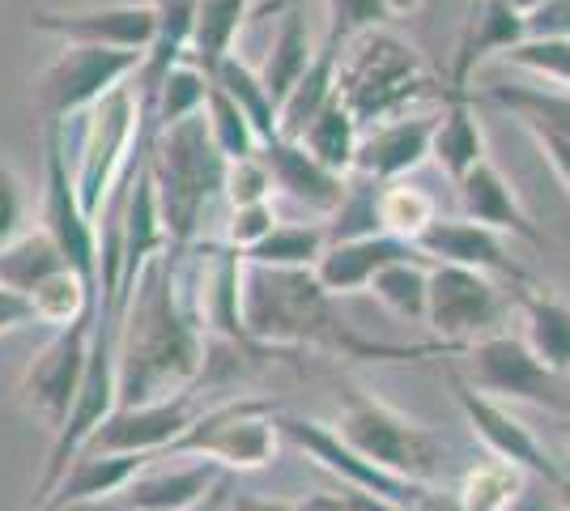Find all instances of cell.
Returning a JSON list of instances; mask_svg holds the SVG:
<instances>
[{
  "instance_id": "cell-1",
  "label": "cell",
  "mask_w": 570,
  "mask_h": 511,
  "mask_svg": "<svg viewBox=\"0 0 570 511\" xmlns=\"http://www.w3.org/2000/svg\"><path fill=\"white\" fill-rule=\"evenodd\" d=\"M163 252L141 268L124 298L116 324V384L119 405H154L191 392L205 371V324L196 316L188 286Z\"/></svg>"
},
{
  "instance_id": "cell-2",
  "label": "cell",
  "mask_w": 570,
  "mask_h": 511,
  "mask_svg": "<svg viewBox=\"0 0 570 511\" xmlns=\"http://www.w3.org/2000/svg\"><path fill=\"white\" fill-rule=\"evenodd\" d=\"M243 337L273 350H324L336 358L387 363V358H426L439 345H387L357 333L336 312V298L311 268H256L243 265Z\"/></svg>"
},
{
  "instance_id": "cell-3",
  "label": "cell",
  "mask_w": 570,
  "mask_h": 511,
  "mask_svg": "<svg viewBox=\"0 0 570 511\" xmlns=\"http://www.w3.org/2000/svg\"><path fill=\"white\" fill-rule=\"evenodd\" d=\"M145 167L154 179V196L163 209L170 247L188 252L200 222H205V209L214 205V196L222 193V179H226V158L209 137L205 111L170 124V128H158L149 149H145Z\"/></svg>"
},
{
  "instance_id": "cell-4",
  "label": "cell",
  "mask_w": 570,
  "mask_h": 511,
  "mask_svg": "<svg viewBox=\"0 0 570 511\" xmlns=\"http://www.w3.org/2000/svg\"><path fill=\"white\" fill-rule=\"evenodd\" d=\"M426 95H434V73L409 39L392 30H366L350 39V51L336 69V98L362 128L409 116V107Z\"/></svg>"
},
{
  "instance_id": "cell-5",
  "label": "cell",
  "mask_w": 570,
  "mask_h": 511,
  "mask_svg": "<svg viewBox=\"0 0 570 511\" xmlns=\"http://www.w3.org/2000/svg\"><path fill=\"white\" fill-rule=\"evenodd\" d=\"M137 158H145V111L137 86H119L95 102L81 116V141H77V163H72V188L95 222L107 214L111 193L132 175Z\"/></svg>"
},
{
  "instance_id": "cell-6",
  "label": "cell",
  "mask_w": 570,
  "mask_h": 511,
  "mask_svg": "<svg viewBox=\"0 0 570 511\" xmlns=\"http://www.w3.org/2000/svg\"><path fill=\"white\" fill-rule=\"evenodd\" d=\"M333 431L354 448L362 461H371L375 469L404 478L413 487H430L439 464H443V443L426 422L401 414V410L383 405L375 396H366V392L345 396Z\"/></svg>"
},
{
  "instance_id": "cell-7",
  "label": "cell",
  "mask_w": 570,
  "mask_h": 511,
  "mask_svg": "<svg viewBox=\"0 0 570 511\" xmlns=\"http://www.w3.org/2000/svg\"><path fill=\"white\" fill-rule=\"evenodd\" d=\"M282 452V431L268 401H226L217 410L196 414L188 435L170 448V456H196V461L217 464L222 473H256L268 469Z\"/></svg>"
},
{
  "instance_id": "cell-8",
  "label": "cell",
  "mask_w": 570,
  "mask_h": 511,
  "mask_svg": "<svg viewBox=\"0 0 570 511\" xmlns=\"http://www.w3.org/2000/svg\"><path fill=\"white\" fill-rule=\"evenodd\" d=\"M141 60L145 56H137V51L65 43L60 56L35 77V90H30L35 111L43 116L48 128H65V120L86 116L95 102H102L111 90H119L128 77H137Z\"/></svg>"
},
{
  "instance_id": "cell-9",
  "label": "cell",
  "mask_w": 570,
  "mask_h": 511,
  "mask_svg": "<svg viewBox=\"0 0 570 511\" xmlns=\"http://www.w3.org/2000/svg\"><path fill=\"white\" fill-rule=\"evenodd\" d=\"M90 341H95V316L77 320L69 328H56L39 354L26 363L22 380H18V405L30 422H39L51 439L60 435L65 417H69L81 375L90 363Z\"/></svg>"
},
{
  "instance_id": "cell-10",
  "label": "cell",
  "mask_w": 570,
  "mask_h": 511,
  "mask_svg": "<svg viewBox=\"0 0 570 511\" xmlns=\"http://www.w3.org/2000/svg\"><path fill=\"white\" fill-rule=\"evenodd\" d=\"M469 354V384L502 405H537L553 414H570V392L562 375L537 363V354L511 333H490V337L464 345Z\"/></svg>"
},
{
  "instance_id": "cell-11",
  "label": "cell",
  "mask_w": 570,
  "mask_h": 511,
  "mask_svg": "<svg viewBox=\"0 0 570 511\" xmlns=\"http://www.w3.org/2000/svg\"><path fill=\"white\" fill-rule=\"evenodd\" d=\"M502 316H507V294L499 277L460 265H430L426 328L443 350H460L499 333Z\"/></svg>"
},
{
  "instance_id": "cell-12",
  "label": "cell",
  "mask_w": 570,
  "mask_h": 511,
  "mask_svg": "<svg viewBox=\"0 0 570 511\" xmlns=\"http://www.w3.org/2000/svg\"><path fill=\"white\" fill-rule=\"evenodd\" d=\"M48 239L60 247L65 265L98 291V261H102V247H98V226L86 218L77 188H72V170L65 158V137L60 128H48V154H43V222Z\"/></svg>"
},
{
  "instance_id": "cell-13",
  "label": "cell",
  "mask_w": 570,
  "mask_h": 511,
  "mask_svg": "<svg viewBox=\"0 0 570 511\" xmlns=\"http://www.w3.org/2000/svg\"><path fill=\"white\" fill-rule=\"evenodd\" d=\"M277 431H282V443H294L298 452H307V461L336 473L350 490L383 494V499H392V503H404L409 511L426 494V487H413V482L392 478V473L375 469L371 461H362L328 422H315V417H298V414H277Z\"/></svg>"
},
{
  "instance_id": "cell-14",
  "label": "cell",
  "mask_w": 570,
  "mask_h": 511,
  "mask_svg": "<svg viewBox=\"0 0 570 511\" xmlns=\"http://www.w3.org/2000/svg\"><path fill=\"white\" fill-rule=\"evenodd\" d=\"M196 414L200 410H196L191 392L170 396V401H154V405H116V414L98 426L81 452H98V456H167L170 448L188 435Z\"/></svg>"
},
{
  "instance_id": "cell-15",
  "label": "cell",
  "mask_w": 570,
  "mask_h": 511,
  "mask_svg": "<svg viewBox=\"0 0 570 511\" xmlns=\"http://www.w3.org/2000/svg\"><path fill=\"white\" fill-rule=\"evenodd\" d=\"M30 26L56 35L65 43L81 48H111V51H145L154 48L158 35V13L149 0H128V4H95V9H65V13H30Z\"/></svg>"
},
{
  "instance_id": "cell-16",
  "label": "cell",
  "mask_w": 570,
  "mask_h": 511,
  "mask_svg": "<svg viewBox=\"0 0 570 511\" xmlns=\"http://www.w3.org/2000/svg\"><path fill=\"white\" fill-rule=\"evenodd\" d=\"M452 389H455V405H460V414L469 417L473 435L485 443V452H490V456H499V461H507V464H520L523 473L546 478L549 487L562 478V469L549 461L546 443L532 435V426H528L511 405H502V401H494V396L476 392L464 375H452Z\"/></svg>"
},
{
  "instance_id": "cell-17",
  "label": "cell",
  "mask_w": 570,
  "mask_h": 511,
  "mask_svg": "<svg viewBox=\"0 0 570 511\" xmlns=\"http://www.w3.org/2000/svg\"><path fill=\"white\" fill-rule=\"evenodd\" d=\"M413 247L426 256L430 265L476 268L485 277H507L515 286H532V277L523 273V265L515 261V252L507 247V239H502L499 230L476 226L469 218H434L426 226V235Z\"/></svg>"
},
{
  "instance_id": "cell-18",
  "label": "cell",
  "mask_w": 570,
  "mask_h": 511,
  "mask_svg": "<svg viewBox=\"0 0 570 511\" xmlns=\"http://www.w3.org/2000/svg\"><path fill=\"white\" fill-rule=\"evenodd\" d=\"M434 124L439 116H396L362 132L357 141L354 170L375 179V184H396L409 170H417L430 158L434 141Z\"/></svg>"
},
{
  "instance_id": "cell-19",
  "label": "cell",
  "mask_w": 570,
  "mask_h": 511,
  "mask_svg": "<svg viewBox=\"0 0 570 511\" xmlns=\"http://www.w3.org/2000/svg\"><path fill=\"white\" fill-rule=\"evenodd\" d=\"M455 196H460L464 218L476 222V226H490V230H499V235H515L523 244L546 247V235L537 230V222L528 218V209L520 205V193L511 188V179H507L490 158L455 184Z\"/></svg>"
},
{
  "instance_id": "cell-20",
  "label": "cell",
  "mask_w": 570,
  "mask_h": 511,
  "mask_svg": "<svg viewBox=\"0 0 570 511\" xmlns=\"http://www.w3.org/2000/svg\"><path fill=\"white\" fill-rule=\"evenodd\" d=\"M409 256H422V252L413 244H404V239H392V235H371V239L328 244L311 273H315V282L333 294V298H345V294L366 291L380 268L409 261Z\"/></svg>"
},
{
  "instance_id": "cell-21",
  "label": "cell",
  "mask_w": 570,
  "mask_h": 511,
  "mask_svg": "<svg viewBox=\"0 0 570 511\" xmlns=\"http://www.w3.org/2000/svg\"><path fill=\"white\" fill-rule=\"evenodd\" d=\"M528 30H523V13L511 9L507 0H476L469 22L460 30V48H455V65H452V86L448 95H469V81H473L476 65L485 56H507V51L523 43Z\"/></svg>"
},
{
  "instance_id": "cell-22",
  "label": "cell",
  "mask_w": 570,
  "mask_h": 511,
  "mask_svg": "<svg viewBox=\"0 0 570 511\" xmlns=\"http://www.w3.org/2000/svg\"><path fill=\"white\" fill-rule=\"evenodd\" d=\"M261 158L273 175V188L289 193L315 214H336V205L345 196V175L320 167L298 141H285V137H273L268 146H261Z\"/></svg>"
},
{
  "instance_id": "cell-23",
  "label": "cell",
  "mask_w": 570,
  "mask_h": 511,
  "mask_svg": "<svg viewBox=\"0 0 570 511\" xmlns=\"http://www.w3.org/2000/svg\"><path fill=\"white\" fill-rule=\"evenodd\" d=\"M158 456H98V452H77L69 469L60 473V482L35 511H60L72 503H95V499H116L128 490V482L141 473L145 464Z\"/></svg>"
},
{
  "instance_id": "cell-24",
  "label": "cell",
  "mask_w": 570,
  "mask_h": 511,
  "mask_svg": "<svg viewBox=\"0 0 570 511\" xmlns=\"http://www.w3.org/2000/svg\"><path fill=\"white\" fill-rule=\"evenodd\" d=\"M217 482H222V469L209 461H191V464H179V469L145 464L141 473L128 482V490L116 494V499L128 511H188Z\"/></svg>"
},
{
  "instance_id": "cell-25",
  "label": "cell",
  "mask_w": 570,
  "mask_h": 511,
  "mask_svg": "<svg viewBox=\"0 0 570 511\" xmlns=\"http://www.w3.org/2000/svg\"><path fill=\"white\" fill-rule=\"evenodd\" d=\"M515 307L523 316V345L553 375H570V303L549 286H515Z\"/></svg>"
},
{
  "instance_id": "cell-26",
  "label": "cell",
  "mask_w": 570,
  "mask_h": 511,
  "mask_svg": "<svg viewBox=\"0 0 570 511\" xmlns=\"http://www.w3.org/2000/svg\"><path fill=\"white\" fill-rule=\"evenodd\" d=\"M430 158L443 167V175H448L452 184H460L469 170L485 163V128L476 120L469 95H448L443 116L434 124Z\"/></svg>"
},
{
  "instance_id": "cell-27",
  "label": "cell",
  "mask_w": 570,
  "mask_h": 511,
  "mask_svg": "<svg viewBox=\"0 0 570 511\" xmlns=\"http://www.w3.org/2000/svg\"><path fill=\"white\" fill-rule=\"evenodd\" d=\"M341 51L345 43L336 39H324V48L311 56L307 73L298 77V86L285 95L282 111H277V137L285 141H298L303 128H307L328 102L336 98V69H341Z\"/></svg>"
},
{
  "instance_id": "cell-28",
  "label": "cell",
  "mask_w": 570,
  "mask_h": 511,
  "mask_svg": "<svg viewBox=\"0 0 570 511\" xmlns=\"http://www.w3.org/2000/svg\"><path fill=\"white\" fill-rule=\"evenodd\" d=\"M490 102L502 107V111H511L532 137H558V141H570V90L499 81V86H490Z\"/></svg>"
},
{
  "instance_id": "cell-29",
  "label": "cell",
  "mask_w": 570,
  "mask_h": 511,
  "mask_svg": "<svg viewBox=\"0 0 570 511\" xmlns=\"http://www.w3.org/2000/svg\"><path fill=\"white\" fill-rule=\"evenodd\" d=\"M256 0H196V22H191V43L188 60L200 65L205 73H214L222 56L235 51L238 26L247 22Z\"/></svg>"
},
{
  "instance_id": "cell-30",
  "label": "cell",
  "mask_w": 570,
  "mask_h": 511,
  "mask_svg": "<svg viewBox=\"0 0 570 511\" xmlns=\"http://www.w3.org/2000/svg\"><path fill=\"white\" fill-rule=\"evenodd\" d=\"M205 98H209V73L200 65H191V60H179L163 77V86L154 90V102L145 111V149H149L158 128H170V124L188 120V116H200Z\"/></svg>"
},
{
  "instance_id": "cell-31",
  "label": "cell",
  "mask_w": 570,
  "mask_h": 511,
  "mask_svg": "<svg viewBox=\"0 0 570 511\" xmlns=\"http://www.w3.org/2000/svg\"><path fill=\"white\" fill-rule=\"evenodd\" d=\"M357 141H362V124L350 116V107L341 98H333L298 137V146L307 149L320 167L333 170V175H350L354 170Z\"/></svg>"
},
{
  "instance_id": "cell-32",
  "label": "cell",
  "mask_w": 570,
  "mask_h": 511,
  "mask_svg": "<svg viewBox=\"0 0 570 511\" xmlns=\"http://www.w3.org/2000/svg\"><path fill=\"white\" fill-rule=\"evenodd\" d=\"M523 490H528V473L520 464L490 456V461L469 464L452 494L460 499L464 511H511L523 499Z\"/></svg>"
},
{
  "instance_id": "cell-33",
  "label": "cell",
  "mask_w": 570,
  "mask_h": 511,
  "mask_svg": "<svg viewBox=\"0 0 570 511\" xmlns=\"http://www.w3.org/2000/svg\"><path fill=\"white\" fill-rule=\"evenodd\" d=\"M65 265V256H60V247L48 239V230L43 226H35V230H22L18 239H9V244L0 247V286L13 294H30L39 282H48L51 273H60Z\"/></svg>"
},
{
  "instance_id": "cell-34",
  "label": "cell",
  "mask_w": 570,
  "mask_h": 511,
  "mask_svg": "<svg viewBox=\"0 0 570 511\" xmlns=\"http://www.w3.org/2000/svg\"><path fill=\"white\" fill-rule=\"evenodd\" d=\"M26 307H30L35 324H48L56 333V328H69L77 320L98 316V291H90L72 268H60L26 294Z\"/></svg>"
},
{
  "instance_id": "cell-35",
  "label": "cell",
  "mask_w": 570,
  "mask_h": 511,
  "mask_svg": "<svg viewBox=\"0 0 570 511\" xmlns=\"http://www.w3.org/2000/svg\"><path fill=\"white\" fill-rule=\"evenodd\" d=\"M209 81H214L222 95L235 98L238 111H243V116H247V124L256 128L261 146H268V141L277 137V102L268 98L261 73H256L252 65H243V60H238V51H230V56H222V60H217L214 73H209Z\"/></svg>"
},
{
  "instance_id": "cell-36",
  "label": "cell",
  "mask_w": 570,
  "mask_h": 511,
  "mask_svg": "<svg viewBox=\"0 0 570 511\" xmlns=\"http://www.w3.org/2000/svg\"><path fill=\"white\" fill-rule=\"evenodd\" d=\"M311 56H315V51H311V39H307V22H303L298 9H289V13L282 18V30H277L273 48H268L264 69H256L264 81V90H268V98L277 102V111H282L285 95L298 86V77L307 73Z\"/></svg>"
},
{
  "instance_id": "cell-37",
  "label": "cell",
  "mask_w": 570,
  "mask_h": 511,
  "mask_svg": "<svg viewBox=\"0 0 570 511\" xmlns=\"http://www.w3.org/2000/svg\"><path fill=\"white\" fill-rule=\"evenodd\" d=\"M366 291L380 298L383 307L404 324H426V291H430V261L426 256H409L375 273V282Z\"/></svg>"
},
{
  "instance_id": "cell-38",
  "label": "cell",
  "mask_w": 570,
  "mask_h": 511,
  "mask_svg": "<svg viewBox=\"0 0 570 511\" xmlns=\"http://www.w3.org/2000/svg\"><path fill=\"white\" fill-rule=\"evenodd\" d=\"M328 235L324 226H277L264 244L252 252H243V265L256 268H315V261L324 256Z\"/></svg>"
},
{
  "instance_id": "cell-39",
  "label": "cell",
  "mask_w": 570,
  "mask_h": 511,
  "mask_svg": "<svg viewBox=\"0 0 570 511\" xmlns=\"http://www.w3.org/2000/svg\"><path fill=\"white\" fill-rule=\"evenodd\" d=\"M434 218H439V214H434V200H430L422 188H413L409 179H396V184H383L380 188L383 235L404 239V244H417Z\"/></svg>"
},
{
  "instance_id": "cell-40",
  "label": "cell",
  "mask_w": 570,
  "mask_h": 511,
  "mask_svg": "<svg viewBox=\"0 0 570 511\" xmlns=\"http://www.w3.org/2000/svg\"><path fill=\"white\" fill-rule=\"evenodd\" d=\"M380 188L375 179L357 175L354 184L345 179V196L336 205L333 226H324L328 244H350V239H371V235H383L380 226Z\"/></svg>"
},
{
  "instance_id": "cell-41",
  "label": "cell",
  "mask_w": 570,
  "mask_h": 511,
  "mask_svg": "<svg viewBox=\"0 0 570 511\" xmlns=\"http://www.w3.org/2000/svg\"><path fill=\"white\" fill-rule=\"evenodd\" d=\"M205 124H209V137H214V146L222 149L226 163H243V158H256L261 154L256 128L238 111L235 98L222 95L214 81H209V98H205Z\"/></svg>"
},
{
  "instance_id": "cell-42",
  "label": "cell",
  "mask_w": 570,
  "mask_h": 511,
  "mask_svg": "<svg viewBox=\"0 0 570 511\" xmlns=\"http://www.w3.org/2000/svg\"><path fill=\"white\" fill-rule=\"evenodd\" d=\"M502 60L541 81H553L558 90H570V39H523Z\"/></svg>"
},
{
  "instance_id": "cell-43",
  "label": "cell",
  "mask_w": 570,
  "mask_h": 511,
  "mask_svg": "<svg viewBox=\"0 0 570 511\" xmlns=\"http://www.w3.org/2000/svg\"><path fill=\"white\" fill-rule=\"evenodd\" d=\"M387 22L380 0H328V39L350 43L366 30H380Z\"/></svg>"
},
{
  "instance_id": "cell-44",
  "label": "cell",
  "mask_w": 570,
  "mask_h": 511,
  "mask_svg": "<svg viewBox=\"0 0 570 511\" xmlns=\"http://www.w3.org/2000/svg\"><path fill=\"white\" fill-rule=\"evenodd\" d=\"M222 193L230 196V205H264L273 196V175L264 167V158H243V163H226V179Z\"/></svg>"
},
{
  "instance_id": "cell-45",
  "label": "cell",
  "mask_w": 570,
  "mask_h": 511,
  "mask_svg": "<svg viewBox=\"0 0 570 511\" xmlns=\"http://www.w3.org/2000/svg\"><path fill=\"white\" fill-rule=\"evenodd\" d=\"M277 226H282V222H277L273 200H264V205H238L235 214H230V226H226V247L252 252V247L264 244Z\"/></svg>"
},
{
  "instance_id": "cell-46",
  "label": "cell",
  "mask_w": 570,
  "mask_h": 511,
  "mask_svg": "<svg viewBox=\"0 0 570 511\" xmlns=\"http://www.w3.org/2000/svg\"><path fill=\"white\" fill-rule=\"evenodd\" d=\"M26 230V184L22 175L0 158V247Z\"/></svg>"
},
{
  "instance_id": "cell-47",
  "label": "cell",
  "mask_w": 570,
  "mask_h": 511,
  "mask_svg": "<svg viewBox=\"0 0 570 511\" xmlns=\"http://www.w3.org/2000/svg\"><path fill=\"white\" fill-rule=\"evenodd\" d=\"M528 39H570V0H546L523 18Z\"/></svg>"
},
{
  "instance_id": "cell-48",
  "label": "cell",
  "mask_w": 570,
  "mask_h": 511,
  "mask_svg": "<svg viewBox=\"0 0 570 511\" xmlns=\"http://www.w3.org/2000/svg\"><path fill=\"white\" fill-rule=\"evenodd\" d=\"M26 324H35L30 307H26V298L0 286V337H4V333H18V328H26Z\"/></svg>"
},
{
  "instance_id": "cell-49",
  "label": "cell",
  "mask_w": 570,
  "mask_h": 511,
  "mask_svg": "<svg viewBox=\"0 0 570 511\" xmlns=\"http://www.w3.org/2000/svg\"><path fill=\"white\" fill-rule=\"evenodd\" d=\"M537 146H541L546 163L558 170V179L567 184V193H570V141H558V137H537Z\"/></svg>"
},
{
  "instance_id": "cell-50",
  "label": "cell",
  "mask_w": 570,
  "mask_h": 511,
  "mask_svg": "<svg viewBox=\"0 0 570 511\" xmlns=\"http://www.w3.org/2000/svg\"><path fill=\"white\" fill-rule=\"evenodd\" d=\"M226 511H298V503H285V499H264V494H243L235 490Z\"/></svg>"
},
{
  "instance_id": "cell-51",
  "label": "cell",
  "mask_w": 570,
  "mask_h": 511,
  "mask_svg": "<svg viewBox=\"0 0 570 511\" xmlns=\"http://www.w3.org/2000/svg\"><path fill=\"white\" fill-rule=\"evenodd\" d=\"M298 511H350L345 490H315L307 499H298Z\"/></svg>"
},
{
  "instance_id": "cell-52",
  "label": "cell",
  "mask_w": 570,
  "mask_h": 511,
  "mask_svg": "<svg viewBox=\"0 0 570 511\" xmlns=\"http://www.w3.org/2000/svg\"><path fill=\"white\" fill-rule=\"evenodd\" d=\"M345 499H350V511H409L404 503H392L383 494H366V490H350V487H345Z\"/></svg>"
},
{
  "instance_id": "cell-53",
  "label": "cell",
  "mask_w": 570,
  "mask_h": 511,
  "mask_svg": "<svg viewBox=\"0 0 570 511\" xmlns=\"http://www.w3.org/2000/svg\"><path fill=\"white\" fill-rule=\"evenodd\" d=\"M230 494H235V478L230 473H222V482H217L196 508H188V511H226V503H230Z\"/></svg>"
},
{
  "instance_id": "cell-54",
  "label": "cell",
  "mask_w": 570,
  "mask_h": 511,
  "mask_svg": "<svg viewBox=\"0 0 570 511\" xmlns=\"http://www.w3.org/2000/svg\"><path fill=\"white\" fill-rule=\"evenodd\" d=\"M413 511H464L460 508V499H455L452 490H434L426 487V494L413 503Z\"/></svg>"
},
{
  "instance_id": "cell-55",
  "label": "cell",
  "mask_w": 570,
  "mask_h": 511,
  "mask_svg": "<svg viewBox=\"0 0 570 511\" xmlns=\"http://www.w3.org/2000/svg\"><path fill=\"white\" fill-rule=\"evenodd\" d=\"M60 511H128L119 499H95V503H72V508H60Z\"/></svg>"
},
{
  "instance_id": "cell-56",
  "label": "cell",
  "mask_w": 570,
  "mask_h": 511,
  "mask_svg": "<svg viewBox=\"0 0 570 511\" xmlns=\"http://www.w3.org/2000/svg\"><path fill=\"white\" fill-rule=\"evenodd\" d=\"M380 4H383V13H387V18H396V13H409V9H417L422 0H380Z\"/></svg>"
},
{
  "instance_id": "cell-57",
  "label": "cell",
  "mask_w": 570,
  "mask_h": 511,
  "mask_svg": "<svg viewBox=\"0 0 570 511\" xmlns=\"http://www.w3.org/2000/svg\"><path fill=\"white\" fill-rule=\"evenodd\" d=\"M553 490H558V508L570 511V473H562V478L553 482Z\"/></svg>"
},
{
  "instance_id": "cell-58",
  "label": "cell",
  "mask_w": 570,
  "mask_h": 511,
  "mask_svg": "<svg viewBox=\"0 0 570 511\" xmlns=\"http://www.w3.org/2000/svg\"><path fill=\"white\" fill-rule=\"evenodd\" d=\"M507 4H511V9H520L523 18H528V13H532V9H541L546 0H507Z\"/></svg>"
},
{
  "instance_id": "cell-59",
  "label": "cell",
  "mask_w": 570,
  "mask_h": 511,
  "mask_svg": "<svg viewBox=\"0 0 570 511\" xmlns=\"http://www.w3.org/2000/svg\"><path fill=\"white\" fill-rule=\"evenodd\" d=\"M562 439H567V448H570V417L562 422Z\"/></svg>"
},
{
  "instance_id": "cell-60",
  "label": "cell",
  "mask_w": 570,
  "mask_h": 511,
  "mask_svg": "<svg viewBox=\"0 0 570 511\" xmlns=\"http://www.w3.org/2000/svg\"><path fill=\"white\" fill-rule=\"evenodd\" d=\"M268 4H277V0H261V13H264V9H268Z\"/></svg>"
}]
</instances>
